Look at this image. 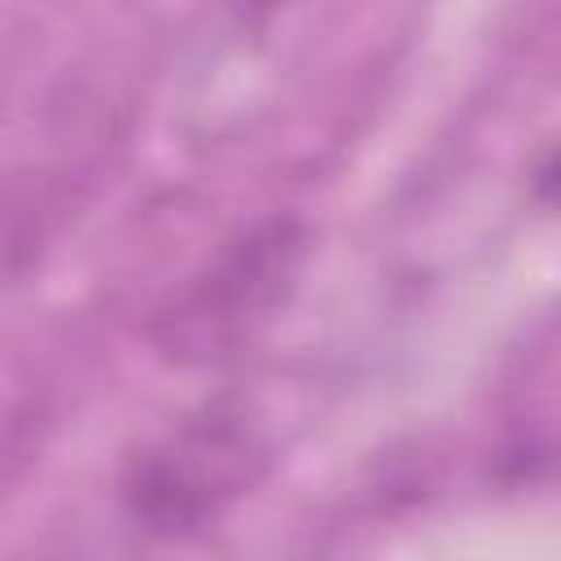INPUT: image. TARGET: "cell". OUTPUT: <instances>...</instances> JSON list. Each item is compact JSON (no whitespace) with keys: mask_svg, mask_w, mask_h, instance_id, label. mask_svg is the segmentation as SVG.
Masks as SVG:
<instances>
[{"mask_svg":"<svg viewBox=\"0 0 561 561\" xmlns=\"http://www.w3.org/2000/svg\"><path fill=\"white\" fill-rule=\"evenodd\" d=\"M272 473L263 425L232 399H210L145 443L123 473V504L149 535L180 539L219 522Z\"/></svg>","mask_w":561,"mask_h":561,"instance_id":"1","label":"cell"},{"mask_svg":"<svg viewBox=\"0 0 561 561\" xmlns=\"http://www.w3.org/2000/svg\"><path fill=\"white\" fill-rule=\"evenodd\" d=\"M302 224L298 219H263L224 254L188 280L175 307L162 316L158 342L175 359H219L250 342L272 311L289 298L302 267Z\"/></svg>","mask_w":561,"mask_h":561,"instance_id":"2","label":"cell"},{"mask_svg":"<svg viewBox=\"0 0 561 561\" xmlns=\"http://www.w3.org/2000/svg\"><path fill=\"white\" fill-rule=\"evenodd\" d=\"M254 4H267V0H254Z\"/></svg>","mask_w":561,"mask_h":561,"instance_id":"3","label":"cell"}]
</instances>
